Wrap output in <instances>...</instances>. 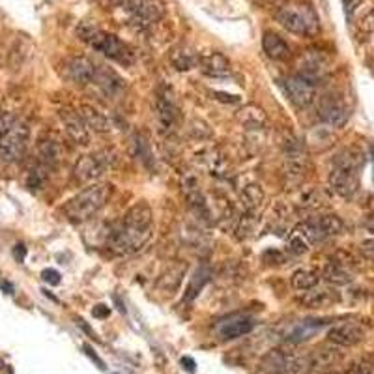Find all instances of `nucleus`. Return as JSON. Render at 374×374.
<instances>
[{
    "mask_svg": "<svg viewBox=\"0 0 374 374\" xmlns=\"http://www.w3.org/2000/svg\"><path fill=\"white\" fill-rule=\"evenodd\" d=\"M47 171H49V169L40 165V163H38L34 169H30V171H28V176H26V186H28V189H32V191L42 189L47 182Z\"/></svg>",
    "mask_w": 374,
    "mask_h": 374,
    "instance_id": "nucleus-34",
    "label": "nucleus"
},
{
    "mask_svg": "<svg viewBox=\"0 0 374 374\" xmlns=\"http://www.w3.org/2000/svg\"><path fill=\"white\" fill-rule=\"evenodd\" d=\"M79 115L83 116V120L86 122V125H89L90 130L98 131V133H107V131H110V128H113L110 120L107 118L101 110L92 107V105H81V107H79Z\"/></svg>",
    "mask_w": 374,
    "mask_h": 374,
    "instance_id": "nucleus-27",
    "label": "nucleus"
},
{
    "mask_svg": "<svg viewBox=\"0 0 374 374\" xmlns=\"http://www.w3.org/2000/svg\"><path fill=\"white\" fill-rule=\"evenodd\" d=\"M358 26L363 32H373L374 30V10H369L361 19L358 21Z\"/></svg>",
    "mask_w": 374,
    "mask_h": 374,
    "instance_id": "nucleus-39",
    "label": "nucleus"
},
{
    "mask_svg": "<svg viewBox=\"0 0 374 374\" xmlns=\"http://www.w3.org/2000/svg\"><path fill=\"white\" fill-rule=\"evenodd\" d=\"M266 195L264 189L259 183H249L244 187L242 191V204L247 213H259V210L264 206Z\"/></svg>",
    "mask_w": 374,
    "mask_h": 374,
    "instance_id": "nucleus-29",
    "label": "nucleus"
},
{
    "mask_svg": "<svg viewBox=\"0 0 374 374\" xmlns=\"http://www.w3.org/2000/svg\"><path fill=\"white\" fill-rule=\"evenodd\" d=\"M206 280H208V271H204V270L197 271V276L193 277L191 283H189V286H187V290H186L187 302H191L193 298L198 294V290H203V286Z\"/></svg>",
    "mask_w": 374,
    "mask_h": 374,
    "instance_id": "nucleus-35",
    "label": "nucleus"
},
{
    "mask_svg": "<svg viewBox=\"0 0 374 374\" xmlns=\"http://www.w3.org/2000/svg\"><path fill=\"white\" fill-rule=\"evenodd\" d=\"M137 156L140 157V162L144 163L146 166H150V163H152L150 144H148V140H146L142 135L137 137Z\"/></svg>",
    "mask_w": 374,
    "mask_h": 374,
    "instance_id": "nucleus-37",
    "label": "nucleus"
},
{
    "mask_svg": "<svg viewBox=\"0 0 374 374\" xmlns=\"http://www.w3.org/2000/svg\"><path fill=\"white\" fill-rule=\"evenodd\" d=\"M116 165V154L113 150H101L98 154H89L81 157L75 166H73V178L79 183L90 186L98 183V180L105 172Z\"/></svg>",
    "mask_w": 374,
    "mask_h": 374,
    "instance_id": "nucleus-6",
    "label": "nucleus"
},
{
    "mask_svg": "<svg viewBox=\"0 0 374 374\" xmlns=\"http://www.w3.org/2000/svg\"><path fill=\"white\" fill-rule=\"evenodd\" d=\"M363 166V154L356 148L341 152L335 157L333 169L329 172V187L335 195L343 198H352L359 189V171Z\"/></svg>",
    "mask_w": 374,
    "mask_h": 374,
    "instance_id": "nucleus-3",
    "label": "nucleus"
},
{
    "mask_svg": "<svg viewBox=\"0 0 374 374\" xmlns=\"http://www.w3.org/2000/svg\"><path fill=\"white\" fill-rule=\"evenodd\" d=\"M322 326V320H302V322H294L286 327L283 337H285L288 343H305L312 335H317Z\"/></svg>",
    "mask_w": 374,
    "mask_h": 374,
    "instance_id": "nucleus-24",
    "label": "nucleus"
},
{
    "mask_svg": "<svg viewBox=\"0 0 374 374\" xmlns=\"http://www.w3.org/2000/svg\"><path fill=\"white\" fill-rule=\"evenodd\" d=\"M154 110H156V120L159 130L171 131L178 120V109L174 101L165 94H157L154 101Z\"/></svg>",
    "mask_w": 374,
    "mask_h": 374,
    "instance_id": "nucleus-22",
    "label": "nucleus"
},
{
    "mask_svg": "<svg viewBox=\"0 0 374 374\" xmlns=\"http://www.w3.org/2000/svg\"><path fill=\"white\" fill-rule=\"evenodd\" d=\"M262 49L271 60H286L290 58V45L276 32H266L262 38Z\"/></svg>",
    "mask_w": 374,
    "mask_h": 374,
    "instance_id": "nucleus-26",
    "label": "nucleus"
},
{
    "mask_svg": "<svg viewBox=\"0 0 374 374\" xmlns=\"http://www.w3.org/2000/svg\"><path fill=\"white\" fill-rule=\"evenodd\" d=\"M171 62L178 72H189L195 66H198V55H195V52L186 49V47H180L176 51H172Z\"/></svg>",
    "mask_w": 374,
    "mask_h": 374,
    "instance_id": "nucleus-31",
    "label": "nucleus"
},
{
    "mask_svg": "<svg viewBox=\"0 0 374 374\" xmlns=\"http://www.w3.org/2000/svg\"><path fill=\"white\" fill-rule=\"evenodd\" d=\"M198 68L210 77H225L230 73V60L223 52H208L198 57Z\"/></svg>",
    "mask_w": 374,
    "mask_h": 374,
    "instance_id": "nucleus-23",
    "label": "nucleus"
},
{
    "mask_svg": "<svg viewBox=\"0 0 374 374\" xmlns=\"http://www.w3.org/2000/svg\"><path fill=\"white\" fill-rule=\"evenodd\" d=\"M25 253H26V251H25V245H17V247H16L17 259H19V260L25 259Z\"/></svg>",
    "mask_w": 374,
    "mask_h": 374,
    "instance_id": "nucleus-48",
    "label": "nucleus"
},
{
    "mask_svg": "<svg viewBox=\"0 0 374 374\" xmlns=\"http://www.w3.org/2000/svg\"><path fill=\"white\" fill-rule=\"evenodd\" d=\"M213 96H215L217 99H221V101H229V103H236V101H239L238 96H227V94H223V92H215Z\"/></svg>",
    "mask_w": 374,
    "mask_h": 374,
    "instance_id": "nucleus-45",
    "label": "nucleus"
},
{
    "mask_svg": "<svg viewBox=\"0 0 374 374\" xmlns=\"http://www.w3.org/2000/svg\"><path fill=\"white\" fill-rule=\"evenodd\" d=\"M298 302L309 309H326L339 302V292L335 290L333 285H317L309 288V290L298 292Z\"/></svg>",
    "mask_w": 374,
    "mask_h": 374,
    "instance_id": "nucleus-15",
    "label": "nucleus"
},
{
    "mask_svg": "<svg viewBox=\"0 0 374 374\" xmlns=\"http://www.w3.org/2000/svg\"><path fill=\"white\" fill-rule=\"evenodd\" d=\"M363 227L367 230H369L370 234L374 236V213H369V215H365L363 219Z\"/></svg>",
    "mask_w": 374,
    "mask_h": 374,
    "instance_id": "nucleus-44",
    "label": "nucleus"
},
{
    "mask_svg": "<svg viewBox=\"0 0 374 374\" xmlns=\"http://www.w3.org/2000/svg\"><path fill=\"white\" fill-rule=\"evenodd\" d=\"M152 236H154V212L150 204L140 200L125 212L118 227L109 234L107 245L116 255H135L150 244Z\"/></svg>",
    "mask_w": 374,
    "mask_h": 374,
    "instance_id": "nucleus-1",
    "label": "nucleus"
},
{
    "mask_svg": "<svg viewBox=\"0 0 374 374\" xmlns=\"http://www.w3.org/2000/svg\"><path fill=\"white\" fill-rule=\"evenodd\" d=\"M239 120H242L245 125H251V128H262V125L266 124V115L262 113V109L249 105V107H245V109L242 110Z\"/></svg>",
    "mask_w": 374,
    "mask_h": 374,
    "instance_id": "nucleus-33",
    "label": "nucleus"
},
{
    "mask_svg": "<svg viewBox=\"0 0 374 374\" xmlns=\"http://www.w3.org/2000/svg\"><path fill=\"white\" fill-rule=\"evenodd\" d=\"M367 335V329L361 322H356V320H343V322L333 324L329 329H327V339L329 343H333L335 346H343V348H350V346H356L365 339Z\"/></svg>",
    "mask_w": 374,
    "mask_h": 374,
    "instance_id": "nucleus-10",
    "label": "nucleus"
},
{
    "mask_svg": "<svg viewBox=\"0 0 374 374\" xmlns=\"http://www.w3.org/2000/svg\"><path fill=\"white\" fill-rule=\"evenodd\" d=\"M294 361H296V358L286 353L285 350H270L264 358L260 359L256 374H290Z\"/></svg>",
    "mask_w": 374,
    "mask_h": 374,
    "instance_id": "nucleus-17",
    "label": "nucleus"
},
{
    "mask_svg": "<svg viewBox=\"0 0 374 374\" xmlns=\"http://www.w3.org/2000/svg\"><path fill=\"white\" fill-rule=\"evenodd\" d=\"M42 277H43V280H45V283H49V285H60V273H58L57 270H52V268H49V270H43Z\"/></svg>",
    "mask_w": 374,
    "mask_h": 374,
    "instance_id": "nucleus-41",
    "label": "nucleus"
},
{
    "mask_svg": "<svg viewBox=\"0 0 374 374\" xmlns=\"http://www.w3.org/2000/svg\"><path fill=\"white\" fill-rule=\"evenodd\" d=\"M285 92L288 96L292 103L303 109V107H309V105L317 99V86L311 84L309 81H305L300 75H290V77L285 79Z\"/></svg>",
    "mask_w": 374,
    "mask_h": 374,
    "instance_id": "nucleus-16",
    "label": "nucleus"
},
{
    "mask_svg": "<svg viewBox=\"0 0 374 374\" xmlns=\"http://www.w3.org/2000/svg\"><path fill=\"white\" fill-rule=\"evenodd\" d=\"M318 116L324 124L332 125V128H343L348 122L350 110L339 96L326 94L318 99Z\"/></svg>",
    "mask_w": 374,
    "mask_h": 374,
    "instance_id": "nucleus-12",
    "label": "nucleus"
},
{
    "mask_svg": "<svg viewBox=\"0 0 374 374\" xmlns=\"http://www.w3.org/2000/svg\"><path fill=\"white\" fill-rule=\"evenodd\" d=\"M186 264H182V262H176V264L169 266L165 271L162 273V277L157 279L156 286L159 288V290L163 292H174L180 286V283H182V277L183 273H186Z\"/></svg>",
    "mask_w": 374,
    "mask_h": 374,
    "instance_id": "nucleus-28",
    "label": "nucleus"
},
{
    "mask_svg": "<svg viewBox=\"0 0 374 374\" xmlns=\"http://www.w3.org/2000/svg\"><path fill=\"white\" fill-rule=\"evenodd\" d=\"M285 171L286 176L290 180H300L305 172V157L300 150H290L285 157Z\"/></svg>",
    "mask_w": 374,
    "mask_h": 374,
    "instance_id": "nucleus-32",
    "label": "nucleus"
},
{
    "mask_svg": "<svg viewBox=\"0 0 374 374\" xmlns=\"http://www.w3.org/2000/svg\"><path fill=\"white\" fill-rule=\"evenodd\" d=\"M363 0H343V4H344V10H346V13L348 16H352L353 11L358 10V6L361 4Z\"/></svg>",
    "mask_w": 374,
    "mask_h": 374,
    "instance_id": "nucleus-43",
    "label": "nucleus"
},
{
    "mask_svg": "<svg viewBox=\"0 0 374 374\" xmlns=\"http://www.w3.org/2000/svg\"><path fill=\"white\" fill-rule=\"evenodd\" d=\"M359 251H361V255H363L365 259L370 260L374 264V238L363 239L361 245H359Z\"/></svg>",
    "mask_w": 374,
    "mask_h": 374,
    "instance_id": "nucleus-38",
    "label": "nucleus"
},
{
    "mask_svg": "<svg viewBox=\"0 0 374 374\" xmlns=\"http://www.w3.org/2000/svg\"><path fill=\"white\" fill-rule=\"evenodd\" d=\"M84 352L89 353L90 358H92L94 361H96V363H98V367H99V369H105V363H103V361H101V359L98 358V356H96V353L92 352V348H90V346H84Z\"/></svg>",
    "mask_w": 374,
    "mask_h": 374,
    "instance_id": "nucleus-46",
    "label": "nucleus"
},
{
    "mask_svg": "<svg viewBox=\"0 0 374 374\" xmlns=\"http://www.w3.org/2000/svg\"><path fill=\"white\" fill-rule=\"evenodd\" d=\"M92 314L96 318H107L110 314V309L107 305H101V303H99V305L94 307Z\"/></svg>",
    "mask_w": 374,
    "mask_h": 374,
    "instance_id": "nucleus-42",
    "label": "nucleus"
},
{
    "mask_svg": "<svg viewBox=\"0 0 374 374\" xmlns=\"http://www.w3.org/2000/svg\"><path fill=\"white\" fill-rule=\"evenodd\" d=\"M300 227H302L307 238H309V242L314 245L327 238L339 236L344 230V221L335 213H327V215L311 219V221H307V223L300 225Z\"/></svg>",
    "mask_w": 374,
    "mask_h": 374,
    "instance_id": "nucleus-8",
    "label": "nucleus"
},
{
    "mask_svg": "<svg viewBox=\"0 0 374 374\" xmlns=\"http://www.w3.org/2000/svg\"><path fill=\"white\" fill-rule=\"evenodd\" d=\"M98 66L86 57H73L68 58L62 66V75L66 81H69L75 86H89L96 79Z\"/></svg>",
    "mask_w": 374,
    "mask_h": 374,
    "instance_id": "nucleus-11",
    "label": "nucleus"
},
{
    "mask_svg": "<svg viewBox=\"0 0 374 374\" xmlns=\"http://www.w3.org/2000/svg\"><path fill=\"white\" fill-rule=\"evenodd\" d=\"M343 359V352L339 348H329V346H322L305 356V373L311 374H322L329 367H335Z\"/></svg>",
    "mask_w": 374,
    "mask_h": 374,
    "instance_id": "nucleus-19",
    "label": "nucleus"
},
{
    "mask_svg": "<svg viewBox=\"0 0 374 374\" xmlns=\"http://www.w3.org/2000/svg\"><path fill=\"white\" fill-rule=\"evenodd\" d=\"M77 36L81 42L89 43L94 51H99L110 60H116L120 64L133 62V52L124 42H120L115 34L103 32L98 25L90 21H83L77 26Z\"/></svg>",
    "mask_w": 374,
    "mask_h": 374,
    "instance_id": "nucleus-4",
    "label": "nucleus"
},
{
    "mask_svg": "<svg viewBox=\"0 0 374 374\" xmlns=\"http://www.w3.org/2000/svg\"><path fill=\"white\" fill-rule=\"evenodd\" d=\"M182 365H186V369L189 370V373H193V370H195V361H193L191 358H183Z\"/></svg>",
    "mask_w": 374,
    "mask_h": 374,
    "instance_id": "nucleus-47",
    "label": "nucleus"
},
{
    "mask_svg": "<svg viewBox=\"0 0 374 374\" xmlns=\"http://www.w3.org/2000/svg\"><path fill=\"white\" fill-rule=\"evenodd\" d=\"M30 139V128L23 120H17L0 139V163H13L25 156Z\"/></svg>",
    "mask_w": 374,
    "mask_h": 374,
    "instance_id": "nucleus-7",
    "label": "nucleus"
},
{
    "mask_svg": "<svg viewBox=\"0 0 374 374\" xmlns=\"http://www.w3.org/2000/svg\"><path fill=\"white\" fill-rule=\"evenodd\" d=\"M94 83L98 84L99 90H101L107 98H113V99L122 96V92L125 90L124 79L120 77L116 72H113V69L105 68V66H98V72H96Z\"/></svg>",
    "mask_w": 374,
    "mask_h": 374,
    "instance_id": "nucleus-21",
    "label": "nucleus"
},
{
    "mask_svg": "<svg viewBox=\"0 0 374 374\" xmlns=\"http://www.w3.org/2000/svg\"><path fill=\"white\" fill-rule=\"evenodd\" d=\"M276 21L283 28L300 36H314L320 28L317 11L303 2H288L276 10Z\"/></svg>",
    "mask_w": 374,
    "mask_h": 374,
    "instance_id": "nucleus-5",
    "label": "nucleus"
},
{
    "mask_svg": "<svg viewBox=\"0 0 374 374\" xmlns=\"http://www.w3.org/2000/svg\"><path fill=\"white\" fill-rule=\"evenodd\" d=\"M253 329H255L253 318H234V320H229V322H225L223 326L219 327V337L223 339V341H232V339L249 335Z\"/></svg>",
    "mask_w": 374,
    "mask_h": 374,
    "instance_id": "nucleus-25",
    "label": "nucleus"
},
{
    "mask_svg": "<svg viewBox=\"0 0 374 374\" xmlns=\"http://www.w3.org/2000/svg\"><path fill=\"white\" fill-rule=\"evenodd\" d=\"M353 262L350 255L346 253H337L329 262L326 264L322 271V277L333 286H343L352 283L353 279Z\"/></svg>",
    "mask_w": 374,
    "mask_h": 374,
    "instance_id": "nucleus-14",
    "label": "nucleus"
},
{
    "mask_svg": "<svg viewBox=\"0 0 374 374\" xmlns=\"http://www.w3.org/2000/svg\"><path fill=\"white\" fill-rule=\"evenodd\" d=\"M317 285H320V273L314 270H309V268L296 270L290 277V286L298 292L309 290V288H312V286Z\"/></svg>",
    "mask_w": 374,
    "mask_h": 374,
    "instance_id": "nucleus-30",
    "label": "nucleus"
},
{
    "mask_svg": "<svg viewBox=\"0 0 374 374\" xmlns=\"http://www.w3.org/2000/svg\"><path fill=\"white\" fill-rule=\"evenodd\" d=\"M62 118L64 131L72 142L79 146H86L90 142V128L86 125V122L83 120V116L79 115V110L66 109L60 113Z\"/></svg>",
    "mask_w": 374,
    "mask_h": 374,
    "instance_id": "nucleus-18",
    "label": "nucleus"
},
{
    "mask_svg": "<svg viewBox=\"0 0 374 374\" xmlns=\"http://www.w3.org/2000/svg\"><path fill=\"white\" fill-rule=\"evenodd\" d=\"M13 122H16L13 116L8 115V113H0V139L6 135V131L10 130Z\"/></svg>",
    "mask_w": 374,
    "mask_h": 374,
    "instance_id": "nucleus-40",
    "label": "nucleus"
},
{
    "mask_svg": "<svg viewBox=\"0 0 374 374\" xmlns=\"http://www.w3.org/2000/svg\"><path fill=\"white\" fill-rule=\"evenodd\" d=\"M256 229V213H247L242 215V221L238 225V236L239 238H247L251 234L255 232Z\"/></svg>",
    "mask_w": 374,
    "mask_h": 374,
    "instance_id": "nucleus-36",
    "label": "nucleus"
},
{
    "mask_svg": "<svg viewBox=\"0 0 374 374\" xmlns=\"http://www.w3.org/2000/svg\"><path fill=\"white\" fill-rule=\"evenodd\" d=\"M327 72H329V62H327V58L320 51H307L298 60L296 75L303 77L305 81L314 84V86L318 83H322L324 79L327 77Z\"/></svg>",
    "mask_w": 374,
    "mask_h": 374,
    "instance_id": "nucleus-13",
    "label": "nucleus"
},
{
    "mask_svg": "<svg viewBox=\"0 0 374 374\" xmlns=\"http://www.w3.org/2000/svg\"><path fill=\"white\" fill-rule=\"evenodd\" d=\"M38 163L47 169H52V166H57L58 163L62 162L64 157V148L62 142L55 137H42V139L38 140Z\"/></svg>",
    "mask_w": 374,
    "mask_h": 374,
    "instance_id": "nucleus-20",
    "label": "nucleus"
},
{
    "mask_svg": "<svg viewBox=\"0 0 374 374\" xmlns=\"http://www.w3.org/2000/svg\"><path fill=\"white\" fill-rule=\"evenodd\" d=\"M322 374H333V373H322Z\"/></svg>",
    "mask_w": 374,
    "mask_h": 374,
    "instance_id": "nucleus-49",
    "label": "nucleus"
},
{
    "mask_svg": "<svg viewBox=\"0 0 374 374\" xmlns=\"http://www.w3.org/2000/svg\"><path fill=\"white\" fill-rule=\"evenodd\" d=\"M128 10H130L131 23L144 30L148 26L156 25L165 16V6L162 0H128Z\"/></svg>",
    "mask_w": 374,
    "mask_h": 374,
    "instance_id": "nucleus-9",
    "label": "nucleus"
},
{
    "mask_svg": "<svg viewBox=\"0 0 374 374\" xmlns=\"http://www.w3.org/2000/svg\"><path fill=\"white\" fill-rule=\"evenodd\" d=\"M110 191L113 187L109 183H90L64 204L62 213L72 223H86L105 208V204L109 203Z\"/></svg>",
    "mask_w": 374,
    "mask_h": 374,
    "instance_id": "nucleus-2",
    "label": "nucleus"
}]
</instances>
